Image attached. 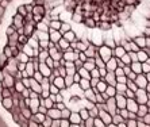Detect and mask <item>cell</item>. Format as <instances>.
<instances>
[{"label":"cell","instance_id":"obj_1","mask_svg":"<svg viewBox=\"0 0 150 127\" xmlns=\"http://www.w3.org/2000/svg\"><path fill=\"white\" fill-rule=\"evenodd\" d=\"M139 3L141 0H61L65 12L76 25H81L85 18H92L96 25L99 22L112 25L115 20L120 26Z\"/></svg>","mask_w":150,"mask_h":127},{"label":"cell","instance_id":"obj_2","mask_svg":"<svg viewBox=\"0 0 150 127\" xmlns=\"http://www.w3.org/2000/svg\"><path fill=\"white\" fill-rule=\"evenodd\" d=\"M18 0H0V30H1V25L6 18V14L8 12L10 7L14 3H16Z\"/></svg>","mask_w":150,"mask_h":127},{"label":"cell","instance_id":"obj_3","mask_svg":"<svg viewBox=\"0 0 150 127\" xmlns=\"http://www.w3.org/2000/svg\"><path fill=\"white\" fill-rule=\"evenodd\" d=\"M98 52H99V56H100V58L104 61V62H107V61H108L110 58L112 57V49H111V47H108L107 45H104V43L99 46Z\"/></svg>","mask_w":150,"mask_h":127},{"label":"cell","instance_id":"obj_4","mask_svg":"<svg viewBox=\"0 0 150 127\" xmlns=\"http://www.w3.org/2000/svg\"><path fill=\"white\" fill-rule=\"evenodd\" d=\"M135 100L138 104H146L149 100V93L145 88H138L135 91Z\"/></svg>","mask_w":150,"mask_h":127},{"label":"cell","instance_id":"obj_5","mask_svg":"<svg viewBox=\"0 0 150 127\" xmlns=\"http://www.w3.org/2000/svg\"><path fill=\"white\" fill-rule=\"evenodd\" d=\"M116 103H115V96L114 97H108V100L105 102L104 104V111H107V112H110L111 115H115L116 114Z\"/></svg>","mask_w":150,"mask_h":127},{"label":"cell","instance_id":"obj_6","mask_svg":"<svg viewBox=\"0 0 150 127\" xmlns=\"http://www.w3.org/2000/svg\"><path fill=\"white\" fill-rule=\"evenodd\" d=\"M115 103H116V108H118V109L126 108L127 99H126L125 95H119V93H116V95H115Z\"/></svg>","mask_w":150,"mask_h":127},{"label":"cell","instance_id":"obj_7","mask_svg":"<svg viewBox=\"0 0 150 127\" xmlns=\"http://www.w3.org/2000/svg\"><path fill=\"white\" fill-rule=\"evenodd\" d=\"M134 83L137 84V87H138V88H146V85H147L146 76H145L143 73L137 74V78L134 80Z\"/></svg>","mask_w":150,"mask_h":127},{"label":"cell","instance_id":"obj_8","mask_svg":"<svg viewBox=\"0 0 150 127\" xmlns=\"http://www.w3.org/2000/svg\"><path fill=\"white\" fill-rule=\"evenodd\" d=\"M99 118L104 122L105 126L112 123V115L110 112H107V111H104V109H99Z\"/></svg>","mask_w":150,"mask_h":127},{"label":"cell","instance_id":"obj_9","mask_svg":"<svg viewBox=\"0 0 150 127\" xmlns=\"http://www.w3.org/2000/svg\"><path fill=\"white\" fill-rule=\"evenodd\" d=\"M127 99V97H126ZM138 103H137L135 99H127V104H126V108H127V111L129 112H137L138 111Z\"/></svg>","mask_w":150,"mask_h":127},{"label":"cell","instance_id":"obj_10","mask_svg":"<svg viewBox=\"0 0 150 127\" xmlns=\"http://www.w3.org/2000/svg\"><path fill=\"white\" fill-rule=\"evenodd\" d=\"M118 68V61H116V57H111L107 62H105V69L107 72H114Z\"/></svg>","mask_w":150,"mask_h":127},{"label":"cell","instance_id":"obj_11","mask_svg":"<svg viewBox=\"0 0 150 127\" xmlns=\"http://www.w3.org/2000/svg\"><path fill=\"white\" fill-rule=\"evenodd\" d=\"M69 122H70V126H72V124H81V123H84L83 119H81V116H80V114L76 112V111L70 114Z\"/></svg>","mask_w":150,"mask_h":127},{"label":"cell","instance_id":"obj_12","mask_svg":"<svg viewBox=\"0 0 150 127\" xmlns=\"http://www.w3.org/2000/svg\"><path fill=\"white\" fill-rule=\"evenodd\" d=\"M126 53H127V52L125 50V47H123L122 45H116L115 47L112 49V57H116V58H120V57Z\"/></svg>","mask_w":150,"mask_h":127},{"label":"cell","instance_id":"obj_13","mask_svg":"<svg viewBox=\"0 0 150 127\" xmlns=\"http://www.w3.org/2000/svg\"><path fill=\"white\" fill-rule=\"evenodd\" d=\"M104 81L108 85H116V76L114 72H107V74L104 76Z\"/></svg>","mask_w":150,"mask_h":127},{"label":"cell","instance_id":"obj_14","mask_svg":"<svg viewBox=\"0 0 150 127\" xmlns=\"http://www.w3.org/2000/svg\"><path fill=\"white\" fill-rule=\"evenodd\" d=\"M107 83L104 81V77H100V80H99L98 85H96V88H93L95 92H99V93H103V92H105V89H107Z\"/></svg>","mask_w":150,"mask_h":127},{"label":"cell","instance_id":"obj_15","mask_svg":"<svg viewBox=\"0 0 150 127\" xmlns=\"http://www.w3.org/2000/svg\"><path fill=\"white\" fill-rule=\"evenodd\" d=\"M137 57H138V61H139L141 64H142V62H146V61L149 60V54H147L143 49H139L138 52H137Z\"/></svg>","mask_w":150,"mask_h":127},{"label":"cell","instance_id":"obj_16","mask_svg":"<svg viewBox=\"0 0 150 127\" xmlns=\"http://www.w3.org/2000/svg\"><path fill=\"white\" fill-rule=\"evenodd\" d=\"M130 68H131V71L134 72V73L139 74L142 73V64L139 62V61H134V62L130 64Z\"/></svg>","mask_w":150,"mask_h":127},{"label":"cell","instance_id":"obj_17","mask_svg":"<svg viewBox=\"0 0 150 127\" xmlns=\"http://www.w3.org/2000/svg\"><path fill=\"white\" fill-rule=\"evenodd\" d=\"M145 39H146V37L143 35V34H141V35H135V37H134L133 41L138 46H139L141 49H143V47H145Z\"/></svg>","mask_w":150,"mask_h":127},{"label":"cell","instance_id":"obj_18","mask_svg":"<svg viewBox=\"0 0 150 127\" xmlns=\"http://www.w3.org/2000/svg\"><path fill=\"white\" fill-rule=\"evenodd\" d=\"M147 111H149V107L146 104H139L138 106V111H137V115H138V118H143L147 114Z\"/></svg>","mask_w":150,"mask_h":127},{"label":"cell","instance_id":"obj_19","mask_svg":"<svg viewBox=\"0 0 150 127\" xmlns=\"http://www.w3.org/2000/svg\"><path fill=\"white\" fill-rule=\"evenodd\" d=\"M91 78H81L80 83H79V87H80L83 91H87V89L91 88Z\"/></svg>","mask_w":150,"mask_h":127},{"label":"cell","instance_id":"obj_20","mask_svg":"<svg viewBox=\"0 0 150 127\" xmlns=\"http://www.w3.org/2000/svg\"><path fill=\"white\" fill-rule=\"evenodd\" d=\"M115 88H116V93H119V95H125L126 91H127V85L120 84V83H116Z\"/></svg>","mask_w":150,"mask_h":127},{"label":"cell","instance_id":"obj_21","mask_svg":"<svg viewBox=\"0 0 150 127\" xmlns=\"http://www.w3.org/2000/svg\"><path fill=\"white\" fill-rule=\"evenodd\" d=\"M77 72L80 73V76L83 78H91V72L88 71V69H85V68H80V69H77Z\"/></svg>","mask_w":150,"mask_h":127},{"label":"cell","instance_id":"obj_22","mask_svg":"<svg viewBox=\"0 0 150 127\" xmlns=\"http://www.w3.org/2000/svg\"><path fill=\"white\" fill-rule=\"evenodd\" d=\"M105 93L110 96V97H114L116 95V88L114 85H107V89H105Z\"/></svg>","mask_w":150,"mask_h":127},{"label":"cell","instance_id":"obj_23","mask_svg":"<svg viewBox=\"0 0 150 127\" xmlns=\"http://www.w3.org/2000/svg\"><path fill=\"white\" fill-rule=\"evenodd\" d=\"M79 114H80V116H81V119H83V122H84V120H87L88 118H89V111H88L85 107H84V108H81L80 111H79Z\"/></svg>","mask_w":150,"mask_h":127},{"label":"cell","instance_id":"obj_24","mask_svg":"<svg viewBox=\"0 0 150 127\" xmlns=\"http://www.w3.org/2000/svg\"><path fill=\"white\" fill-rule=\"evenodd\" d=\"M116 114H119V115H120V116H122L125 120H127V118H129V111H127V108L116 109Z\"/></svg>","mask_w":150,"mask_h":127},{"label":"cell","instance_id":"obj_25","mask_svg":"<svg viewBox=\"0 0 150 127\" xmlns=\"http://www.w3.org/2000/svg\"><path fill=\"white\" fill-rule=\"evenodd\" d=\"M126 85H127V88H129L130 91H134V92H135L137 89H138V87H137V84L133 81V80H127V83H126Z\"/></svg>","mask_w":150,"mask_h":127},{"label":"cell","instance_id":"obj_26","mask_svg":"<svg viewBox=\"0 0 150 127\" xmlns=\"http://www.w3.org/2000/svg\"><path fill=\"white\" fill-rule=\"evenodd\" d=\"M89 116L93 118V119H95V118H98V116H99V108H98L96 106H95L93 108L89 109Z\"/></svg>","mask_w":150,"mask_h":127},{"label":"cell","instance_id":"obj_27","mask_svg":"<svg viewBox=\"0 0 150 127\" xmlns=\"http://www.w3.org/2000/svg\"><path fill=\"white\" fill-rule=\"evenodd\" d=\"M123 118L119 115V114H115V115H112V123H115V124H119L120 122H123Z\"/></svg>","mask_w":150,"mask_h":127},{"label":"cell","instance_id":"obj_28","mask_svg":"<svg viewBox=\"0 0 150 127\" xmlns=\"http://www.w3.org/2000/svg\"><path fill=\"white\" fill-rule=\"evenodd\" d=\"M150 72V62L149 61H146V62H142V73L146 74Z\"/></svg>","mask_w":150,"mask_h":127},{"label":"cell","instance_id":"obj_29","mask_svg":"<svg viewBox=\"0 0 150 127\" xmlns=\"http://www.w3.org/2000/svg\"><path fill=\"white\" fill-rule=\"evenodd\" d=\"M120 60L123 61V64L125 65H130L131 64V58H130V56H129V53H126V54H123L122 57H120Z\"/></svg>","mask_w":150,"mask_h":127},{"label":"cell","instance_id":"obj_30","mask_svg":"<svg viewBox=\"0 0 150 127\" xmlns=\"http://www.w3.org/2000/svg\"><path fill=\"white\" fill-rule=\"evenodd\" d=\"M84 124H85V127H93L95 126V119L89 116L87 120H84Z\"/></svg>","mask_w":150,"mask_h":127},{"label":"cell","instance_id":"obj_31","mask_svg":"<svg viewBox=\"0 0 150 127\" xmlns=\"http://www.w3.org/2000/svg\"><path fill=\"white\" fill-rule=\"evenodd\" d=\"M95 127H107V126H105L104 122L98 116V118H95Z\"/></svg>","mask_w":150,"mask_h":127},{"label":"cell","instance_id":"obj_32","mask_svg":"<svg viewBox=\"0 0 150 127\" xmlns=\"http://www.w3.org/2000/svg\"><path fill=\"white\" fill-rule=\"evenodd\" d=\"M125 96L127 97V99H135V92H134V91H130V89L127 88V91H126Z\"/></svg>","mask_w":150,"mask_h":127},{"label":"cell","instance_id":"obj_33","mask_svg":"<svg viewBox=\"0 0 150 127\" xmlns=\"http://www.w3.org/2000/svg\"><path fill=\"white\" fill-rule=\"evenodd\" d=\"M127 80H129V78H127V76H125V74H123V76H118V77H116V83H120V84H126V83H127Z\"/></svg>","mask_w":150,"mask_h":127},{"label":"cell","instance_id":"obj_34","mask_svg":"<svg viewBox=\"0 0 150 127\" xmlns=\"http://www.w3.org/2000/svg\"><path fill=\"white\" fill-rule=\"evenodd\" d=\"M91 77H95V78H100V73H99V68H95L91 71Z\"/></svg>","mask_w":150,"mask_h":127},{"label":"cell","instance_id":"obj_35","mask_svg":"<svg viewBox=\"0 0 150 127\" xmlns=\"http://www.w3.org/2000/svg\"><path fill=\"white\" fill-rule=\"evenodd\" d=\"M126 124H127V127H137V119H127Z\"/></svg>","mask_w":150,"mask_h":127},{"label":"cell","instance_id":"obj_36","mask_svg":"<svg viewBox=\"0 0 150 127\" xmlns=\"http://www.w3.org/2000/svg\"><path fill=\"white\" fill-rule=\"evenodd\" d=\"M95 93H96V103H100V104L105 103V100L103 99V95H101V93H99V92H95Z\"/></svg>","mask_w":150,"mask_h":127},{"label":"cell","instance_id":"obj_37","mask_svg":"<svg viewBox=\"0 0 150 127\" xmlns=\"http://www.w3.org/2000/svg\"><path fill=\"white\" fill-rule=\"evenodd\" d=\"M114 73H115V76L118 77V76H123V74H125V72H123V68H119L118 66L115 71H114ZM125 76H126V74H125Z\"/></svg>","mask_w":150,"mask_h":127},{"label":"cell","instance_id":"obj_38","mask_svg":"<svg viewBox=\"0 0 150 127\" xmlns=\"http://www.w3.org/2000/svg\"><path fill=\"white\" fill-rule=\"evenodd\" d=\"M99 80L100 78H95V77H91V88H96V85H98V83H99Z\"/></svg>","mask_w":150,"mask_h":127},{"label":"cell","instance_id":"obj_39","mask_svg":"<svg viewBox=\"0 0 150 127\" xmlns=\"http://www.w3.org/2000/svg\"><path fill=\"white\" fill-rule=\"evenodd\" d=\"M129 56H130V58H131V62H134V61H138L137 52H129Z\"/></svg>","mask_w":150,"mask_h":127},{"label":"cell","instance_id":"obj_40","mask_svg":"<svg viewBox=\"0 0 150 127\" xmlns=\"http://www.w3.org/2000/svg\"><path fill=\"white\" fill-rule=\"evenodd\" d=\"M127 78H129V80H133V81H134V80L137 78V73H134V72L131 71L129 74H127Z\"/></svg>","mask_w":150,"mask_h":127},{"label":"cell","instance_id":"obj_41","mask_svg":"<svg viewBox=\"0 0 150 127\" xmlns=\"http://www.w3.org/2000/svg\"><path fill=\"white\" fill-rule=\"evenodd\" d=\"M142 34L145 37H150V27H149V26H145V30H143Z\"/></svg>","mask_w":150,"mask_h":127},{"label":"cell","instance_id":"obj_42","mask_svg":"<svg viewBox=\"0 0 150 127\" xmlns=\"http://www.w3.org/2000/svg\"><path fill=\"white\" fill-rule=\"evenodd\" d=\"M99 73H100V77H104L107 74V69L105 68H99Z\"/></svg>","mask_w":150,"mask_h":127},{"label":"cell","instance_id":"obj_43","mask_svg":"<svg viewBox=\"0 0 150 127\" xmlns=\"http://www.w3.org/2000/svg\"><path fill=\"white\" fill-rule=\"evenodd\" d=\"M142 120H143V122H145V123L150 124V114H149V112H147V114H146V115H145V116H143V118H142Z\"/></svg>","mask_w":150,"mask_h":127},{"label":"cell","instance_id":"obj_44","mask_svg":"<svg viewBox=\"0 0 150 127\" xmlns=\"http://www.w3.org/2000/svg\"><path fill=\"white\" fill-rule=\"evenodd\" d=\"M127 119H138V115H137V112H129V118Z\"/></svg>","mask_w":150,"mask_h":127},{"label":"cell","instance_id":"obj_45","mask_svg":"<svg viewBox=\"0 0 150 127\" xmlns=\"http://www.w3.org/2000/svg\"><path fill=\"white\" fill-rule=\"evenodd\" d=\"M145 47H150V37H146L145 39Z\"/></svg>","mask_w":150,"mask_h":127},{"label":"cell","instance_id":"obj_46","mask_svg":"<svg viewBox=\"0 0 150 127\" xmlns=\"http://www.w3.org/2000/svg\"><path fill=\"white\" fill-rule=\"evenodd\" d=\"M118 127H127V124H126V120H123V122H120V123L118 124Z\"/></svg>","mask_w":150,"mask_h":127},{"label":"cell","instance_id":"obj_47","mask_svg":"<svg viewBox=\"0 0 150 127\" xmlns=\"http://www.w3.org/2000/svg\"><path fill=\"white\" fill-rule=\"evenodd\" d=\"M101 95H103V99H104L105 102H107V100H108V97H110V96L107 95V93H105V92H103V93H101Z\"/></svg>","mask_w":150,"mask_h":127},{"label":"cell","instance_id":"obj_48","mask_svg":"<svg viewBox=\"0 0 150 127\" xmlns=\"http://www.w3.org/2000/svg\"><path fill=\"white\" fill-rule=\"evenodd\" d=\"M145 89H146L147 93H150V83H147V85H146V88H145Z\"/></svg>","mask_w":150,"mask_h":127},{"label":"cell","instance_id":"obj_49","mask_svg":"<svg viewBox=\"0 0 150 127\" xmlns=\"http://www.w3.org/2000/svg\"><path fill=\"white\" fill-rule=\"evenodd\" d=\"M145 76H146V80H147V83H150V72H149V73H146V74H145Z\"/></svg>","mask_w":150,"mask_h":127},{"label":"cell","instance_id":"obj_50","mask_svg":"<svg viewBox=\"0 0 150 127\" xmlns=\"http://www.w3.org/2000/svg\"><path fill=\"white\" fill-rule=\"evenodd\" d=\"M107 127H118V124H115V123H110V124H107Z\"/></svg>","mask_w":150,"mask_h":127},{"label":"cell","instance_id":"obj_51","mask_svg":"<svg viewBox=\"0 0 150 127\" xmlns=\"http://www.w3.org/2000/svg\"><path fill=\"white\" fill-rule=\"evenodd\" d=\"M149 97H150V93H149Z\"/></svg>","mask_w":150,"mask_h":127},{"label":"cell","instance_id":"obj_52","mask_svg":"<svg viewBox=\"0 0 150 127\" xmlns=\"http://www.w3.org/2000/svg\"><path fill=\"white\" fill-rule=\"evenodd\" d=\"M93 127H95V126H93Z\"/></svg>","mask_w":150,"mask_h":127}]
</instances>
